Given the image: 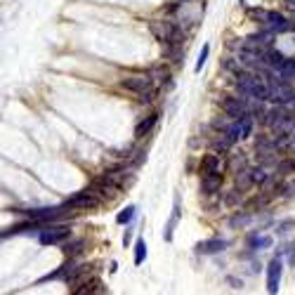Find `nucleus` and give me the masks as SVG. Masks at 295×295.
<instances>
[{"label":"nucleus","instance_id":"1","mask_svg":"<svg viewBox=\"0 0 295 295\" xmlns=\"http://www.w3.org/2000/svg\"><path fill=\"white\" fill-rule=\"evenodd\" d=\"M149 29L163 47H179L184 42V33L172 21H149Z\"/></svg>","mask_w":295,"mask_h":295},{"label":"nucleus","instance_id":"2","mask_svg":"<svg viewBox=\"0 0 295 295\" xmlns=\"http://www.w3.org/2000/svg\"><path fill=\"white\" fill-rule=\"evenodd\" d=\"M236 87H239V92H243V95H248V97H257V99H269V95H272V87L264 83L260 76H253V74L239 76Z\"/></svg>","mask_w":295,"mask_h":295},{"label":"nucleus","instance_id":"3","mask_svg":"<svg viewBox=\"0 0 295 295\" xmlns=\"http://www.w3.org/2000/svg\"><path fill=\"white\" fill-rule=\"evenodd\" d=\"M69 239H71V229L62 227V224H47L38 236V241L42 246H59V243H66Z\"/></svg>","mask_w":295,"mask_h":295},{"label":"nucleus","instance_id":"4","mask_svg":"<svg viewBox=\"0 0 295 295\" xmlns=\"http://www.w3.org/2000/svg\"><path fill=\"white\" fill-rule=\"evenodd\" d=\"M66 203H69L74 211H90V208H97V206L102 203V196L90 187V189H83V191H78V194H74Z\"/></svg>","mask_w":295,"mask_h":295},{"label":"nucleus","instance_id":"5","mask_svg":"<svg viewBox=\"0 0 295 295\" xmlns=\"http://www.w3.org/2000/svg\"><path fill=\"white\" fill-rule=\"evenodd\" d=\"M66 212H71V206L62 203V206H52V208H33V211H26V217L29 220H38V222H52V220L64 217Z\"/></svg>","mask_w":295,"mask_h":295},{"label":"nucleus","instance_id":"6","mask_svg":"<svg viewBox=\"0 0 295 295\" xmlns=\"http://www.w3.org/2000/svg\"><path fill=\"white\" fill-rule=\"evenodd\" d=\"M121 87L127 90V92H132V95L142 97L144 92L151 90V78L149 76H127V78L121 81Z\"/></svg>","mask_w":295,"mask_h":295},{"label":"nucleus","instance_id":"7","mask_svg":"<svg viewBox=\"0 0 295 295\" xmlns=\"http://www.w3.org/2000/svg\"><path fill=\"white\" fill-rule=\"evenodd\" d=\"M281 272H284V262L281 257H274L267 264V293H279V284H281Z\"/></svg>","mask_w":295,"mask_h":295},{"label":"nucleus","instance_id":"8","mask_svg":"<svg viewBox=\"0 0 295 295\" xmlns=\"http://www.w3.org/2000/svg\"><path fill=\"white\" fill-rule=\"evenodd\" d=\"M227 246H229V241H224V239H208V241L196 243V253H201V255H215V253H222Z\"/></svg>","mask_w":295,"mask_h":295},{"label":"nucleus","instance_id":"9","mask_svg":"<svg viewBox=\"0 0 295 295\" xmlns=\"http://www.w3.org/2000/svg\"><path fill=\"white\" fill-rule=\"evenodd\" d=\"M220 168L222 161L217 154H206L201 158V175H215V172H220Z\"/></svg>","mask_w":295,"mask_h":295},{"label":"nucleus","instance_id":"10","mask_svg":"<svg viewBox=\"0 0 295 295\" xmlns=\"http://www.w3.org/2000/svg\"><path fill=\"white\" fill-rule=\"evenodd\" d=\"M156 123H158V114H149V116H144L137 123V127H135V137H137V139L147 137L149 132L154 130V126H156Z\"/></svg>","mask_w":295,"mask_h":295},{"label":"nucleus","instance_id":"11","mask_svg":"<svg viewBox=\"0 0 295 295\" xmlns=\"http://www.w3.org/2000/svg\"><path fill=\"white\" fill-rule=\"evenodd\" d=\"M220 184H222L220 172H215V175H201V191H203V194L220 191Z\"/></svg>","mask_w":295,"mask_h":295},{"label":"nucleus","instance_id":"12","mask_svg":"<svg viewBox=\"0 0 295 295\" xmlns=\"http://www.w3.org/2000/svg\"><path fill=\"white\" fill-rule=\"evenodd\" d=\"M177 220H179V201H175V206H172V215H170L168 224H166V241H172V232H175Z\"/></svg>","mask_w":295,"mask_h":295},{"label":"nucleus","instance_id":"13","mask_svg":"<svg viewBox=\"0 0 295 295\" xmlns=\"http://www.w3.org/2000/svg\"><path fill=\"white\" fill-rule=\"evenodd\" d=\"M248 246H251V248H257V251H264V248L272 246V239H269V236H260V234H251V236H248Z\"/></svg>","mask_w":295,"mask_h":295},{"label":"nucleus","instance_id":"14","mask_svg":"<svg viewBox=\"0 0 295 295\" xmlns=\"http://www.w3.org/2000/svg\"><path fill=\"white\" fill-rule=\"evenodd\" d=\"M251 222H253V212H241L229 217V227H248Z\"/></svg>","mask_w":295,"mask_h":295},{"label":"nucleus","instance_id":"15","mask_svg":"<svg viewBox=\"0 0 295 295\" xmlns=\"http://www.w3.org/2000/svg\"><path fill=\"white\" fill-rule=\"evenodd\" d=\"M144 260H147V243L139 236L137 241H135V264H142Z\"/></svg>","mask_w":295,"mask_h":295},{"label":"nucleus","instance_id":"16","mask_svg":"<svg viewBox=\"0 0 295 295\" xmlns=\"http://www.w3.org/2000/svg\"><path fill=\"white\" fill-rule=\"evenodd\" d=\"M135 212H137V208H135V206H126V208H123V211L116 215V222H118V224H127V222L135 217Z\"/></svg>","mask_w":295,"mask_h":295},{"label":"nucleus","instance_id":"17","mask_svg":"<svg viewBox=\"0 0 295 295\" xmlns=\"http://www.w3.org/2000/svg\"><path fill=\"white\" fill-rule=\"evenodd\" d=\"M83 246H85V241H74V243H64V255H66V257H74L76 253H81V251H83Z\"/></svg>","mask_w":295,"mask_h":295},{"label":"nucleus","instance_id":"18","mask_svg":"<svg viewBox=\"0 0 295 295\" xmlns=\"http://www.w3.org/2000/svg\"><path fill=\"white\" fill-rule=\"evenodd\" d=\"M248 172H251V177H253V184H264V182L269 179V175H267L262 168H251Z\"/></svg>","mask_w":295,"mask_h":295},{"label":"nucleus","instance_id":"19","mask_svg":"<svg viewBox=\"0 0 295 295\" xmlns=\"http://www.w3.org/2000/svg\"><path fill=\"white\" fill-rule=\"evenodd\" d=\"M208 54H211V45H203V47H201L199 59H196V66H194V71H196V74L203 69V64H206V59H208Z\"/></svg>","mask_w":295,"mask_h":295},{"label":"nucleus","instance_id":"20","mask_svg":"<svg viewBox=\"0 0 295 295\" xmlns=\"http://www.w3.org/2000/svg\"><path fill=\"white\" fill-rule=\"evenodd\" d=\"M151 76H156V81H168L170 76H168V69H163V66H156V69H151Z\"/></svg>","mask_w":295,"mask_h":295},{"label":"nucleus","instance_id":"21","mask_svg":"<svg viewBox=\"0 0 295 295\" xmlns=\"http://www.w3.org/2000/svg\"><path fill=\"white\" fill-rule=\"evenodd\" d=\"M239 201H241V189H232L229 194H227V203H229V206L239 203Z\"/></svg>","mask_w":295,"mask_h":295},{"label":"nucleus","instance_id":"22","mask_svg":"<svg viewBox=\"0 0 295 295\" xmlns=\"http://www.w3.org/2000/svg\"><path fill=\"white\" fill-rule=\"evenodd\" d=\"M262 206H267V196H260V199H253V201H251V203H248V206H246V208H248V211H251V208H255V211H257V208H262Z\"/></svg>","mask_w":295,"mask_h":295},{"label":"nucleus","instance_id":"23","mask_svg":"<svg viewBox=\"0 0 295 295\" xmlns=\"http://www.w3.org/2000/svg\"><path fill=\"white\" fill-rule=\"evenodd\" d=\"M279 170L281 172H291V170H295V163L293 161H284V163H279Z\"/></svg>","mask_w":295,"mask_h":295},{"label":"nucleus","instance_id":"24","mask_svg":"<svg viewBox=\"0 0 295 295\" xmlns=\"http://www.w3.org/2000/svg\"><path fill=\"white\" fill-rule=\"evenodd\" d=\"M286 7H288V10H293V12H295V0H286Z\"/></svg>","mask_w":295,"mask_h":295},{"label":"nucleus","instance_id":"25","mask_svg":"<svg viewBox=\"0 0 295 295\" xmlns=\"http://www.w3.org/2000/svg\"><path fill=\"white\" fill-rule=\"evenodd\" d=\"M229 284H234V288H241V281H239V279H229Z\"/></svg>","mask_w":295,"mask_h":295},{"label":"nucleus","instance_id":"26","mask_svg":"<svg viewBox=\"0 0 295 295\" xmlns=\"http://www.w3.org/2000/svg\"><path fill=\"white\" fill-rule=\"evenodd\" d=\"M291 137H293V144H291V147H295V132H293V135H291Z\"/></svg>","mask_w":295,"mask_h":295}]
</instances>
